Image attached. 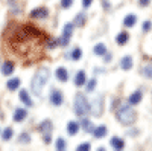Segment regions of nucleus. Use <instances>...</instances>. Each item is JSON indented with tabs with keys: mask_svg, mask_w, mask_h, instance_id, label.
I'll return each mask as SVG.
<instances>
[{
	"mask_svg": "<svg viewBox=\"0 0 152 151\" xmlns=\"http://www.w3.org/2000/svg\"><path fill=\"white\" fill-rule=\"evenodd\" d=\"M78 130H79V124H78V122L70 121V122L67 124V133H69V134H76V133H78Z\"/></svg>",
	"mask_w": 152,
	"mask_h": 151,
	"instance_id": "18",
	"label": "nucleus"
},
{
	"mask_svg": "<svg viewBox=\"0 0 152 151\" xmlns=\"http://www.w3.org/2000/svg\"><path fill=\"white\" fill-rule=\"evenodd\" d=\"M138 3H140L142 6H148L151 3V0H138Z\"/></svg>",
	"mask_w": 152,
	"mask_h": 151,
	"instance_id": "37",
	"label": "nucleus"
},
{
	"mask_svg": "<svg viewBox=\"0 0 152 151\" xmlns=\"http://www.w3.org/2000/svg\"><path fill=\"white\" fill-rule=\"evenodd\" d=\"M72 34H73V23H67L64 26V29H62V37L59 38V44L61 46L69 44V40H70Z\"/></svg>",
	"mask_w": 152,
	"mask_h": 151,
	"instance_id": "5",
	"label": "nucleus"
},
{
	"mask_svg": "<svg viewBox=\"0 0 152 151\" xmlns=\"http://www.w3.org/2000/svg\"><path fill=\"white\" fill-rule=\"evenodd\" d=\"M50 102L53 105H61L62 104V93L56 89L52 90V93H50Z\"/></svg>",
	"mask_w": 152,
	"mask_h": 151,
	"instance_id": "7",
	"label": "nucleus"
},
{
	"mask_svg": "<svg viewBox=\"0 0 152 151\" xmlns=\"http://www.w3.org/2000/svg\"><path fill=\"white\" fill-rule=\"evenodd\" d=\"M111 147L114 150H123L125 148V142L120 139V137H113L111 139Z\"/></svg>",
	"mask_w": 152,
	"mask_h": 151,
	"instance_id": "16",
	"label": "nucleus"
},
{
	"mask_svg": "<svg viewBox=\"0 0 152 151\" xmlns=\"http://www.w3.org/2000/svg\"><path fill=\"white\" fill-rule=\"evenodd\" d=\"M55 73H56V78H58L59 81H62V82H66V81L69 80V73H67V69H64V67H58Z\"/></svg>",
	"mask_w": 152,
	"mask_h": 151,
	"instance_id": "9",
	"label": "nucleus"
},
{
	"mask_svg": "<svg viewBox=\"0 0 152 151\" xmlns=\"http://www.w3.org/2000/svg\"><path fill=\"white\" fill-rule=\"evenodd\" d=\"M120 67L123 70H129L132 67V58L131 57H123L122 61H120Z\"/></svg>",
	"mask_w": 152,
	"mask_h": 151,
	"instance_id": "15",
	"label": "nucleus"
},
{
	"mask_svg": "<svg viewBox=\"0 0 152 151\" xmlns=\"http://www.w3.org/2000/svg\"><path fill=\"white\" fill-rule=\"evenodd\" d=\"M6 87L9 90H15V89H18L20 87V80L18 78H11L8 82H6Z\"/></svg>",
	"mask_w": 152,
	"mask_h": 151,
	"instance_id": "21",
	"label": "nucleus"
},
{
	"mask_svg": "<svg viewBox=\"0 0 152 151\" xmlns=\"http://www.w3.org/2000/svg\"><path fill=\"white\" fill-rule=\"evenodd\" d=\"M142 73L146 78H152V63H148L146 66L142 67Z\"/></svg>",
	"mask_w": 152,
	"mask_h": 151,
	"instance_id": "22",
	"label": "nucleus"
},
{
	"mask_svg": "<svg viewBox=\"0 0 152 151\" xmlns=\"http://www.w3.org/2000/svg\"><path fill=\"white\" fill-rule=\"evenodd\" d=\"M47 40L43 32L31 24H12L5 32V47L12 55L20 58L24 64L43 58V50Z\"/></svg>",
	"mask_w": 152,
	"mask_h": 151,
	"instance_id": "1",
	"label": "nucleus"
},
{
	"mask_svg": "<svg viewBox=\"0 0 152 151\" xmlns=\"http://www.w3.org/2000/svg\"><path fill=\"white\" fill-rule=\"evenodd\" d=\"M91 2H93V0H82V5H84V8H88V6L91 5Z\"/></svg>",
	"mask_w": 152,
	"mask_h": 151,
	"instance_id": "36",
	"label": "nucleus"
},
{
	"mask_svg": "<svg viewBox=\"0 0 152 151\" xmlns=\"http://www.w3.org/2000/svg\"><path fill=\"white\" fill-rule=\"evenodd\" d=\"M107 127H105V125H99V127L97 128H94L93 130V136L96 137V139H100V137H104L105 134H107Z\"/></svg>",
	"mask_w": 152,
	"mask_h": 151,
	"instance_id": "11",
	"label": "nucleus"
},
{
	"mask_svg": "<svg viewBox=\"0 0 152 151\" xmlns=\"http://www.w3.org/2000/svg\"><path fill=\"white\" fill-rule=\"evenodd\" d=\"M12 134H14V131H12V128H5L3 130V133H2V139L3 141H9L11 139V137H12Z\"/></svg>",
	"mask_w": 152,
	"mask_h": 151,
	"instance_id": "24",
	"label": "nucleus"
},
{
	"mask_svg": "<svg viewBox=\"0 0 152 151\" xmlns=\"http://www.w3.org/2000/svg\"><path fill=\"white\" fill-rule=\"evenodd\" d=\"M2 72H3V75L5 77H9V75L14 72V64H12L11 61H6L5 64L2 66Z\"/></svg>",
	"mask_w": 152,
	"mask_h": 151,
	"instance_id": "17",
	"label": "nucleus"
},
{
	"mask_svg": "<svg viewBox=\"0 0 152 151\" xmlns=\"http://www.w3.org/2000/svg\"><path fill=\"white\" fill-rule=\"evenodd\" d=\"M38 130H40L43 134L50 133V131H52V122H50V121H43L40 124V127H38Z\"/></svg>",
	"mask_w": 152,
	"mask_h": 151,
	"instance_id": "14",
	"label": "nucleus"
},
{
	"mask_svg": "<svg viewBox=\"0 0 152 151\" xmlns=\"http://www.w3.org/2000/svg\"><path fill=\"white\" fill-rule=\"evenodd\" d=\"M128 40H129V35L128 34H126V32H120L117 37H116V43L117 44H126V43H128Z\"/></svg>",
	"mask_w": 152,
	"mask_h": 151,
	"instance_id": "20",
	"label": "nucleus"
},
{
	"mask_svg": "<svg viewBox=\"0 0 152 151\" xmlns=\"http://www.w3.org/2000/svg\"><path fill=\"white\" fill-rule=\"evenodd\" d=\"M50 77V70L49 67H40L37 70V73L34 75V78L31 81V87H32V92L37 96H41L43 93V87L46 85V82L49 81Z\"/></svg>",
	"mask_w": 152,
	"mask_h": 151,
	"instance_id": "2",
	"label": "nucleus"
},
{
	"mask_svg": "<svg viewBox=\"0 0 152 151\" xmlns=\"http://www.w3.org/2000/svg\"><path fill=\"white\" fill-rule=\"evenodd\" d=\"M137 21V15L135 14H129V15H126L125 20H123V24H125V28H132L134 24Z\"/></svg>",
	"mask_w": 152,
	"mask_h": 151,
	"instance_id": "12",
	"label": "nucleus"
},
{
	"mask_svg": "<svg viewBox=\"0 0 152 151\" xmlns=\"http://www.w3.org/2000/svg\"><path fill=\"white\" fill-rule=\"evenodd\" d=\"M49 15V11L46 8H35L31 11V17L32 18H46Z\"/></svg>",
	"mask_w": 152,
	"mask_h": 151,
	"instance_id": "6",
	"label": "nucleus"
},
{
	"mask_svg": "<svg viewBox=\"0 0 152 151\" xmlns=\"http://www.w3.org/2000/svg\"><path fill=\"white\" fill-rule=\"evenodd\" d=\"M84 21H85V14H78V15H76V18H75V23L73 24H76V26H82Z\"/></svg>",
	"mask_w": 152,
	"mask_h": 151,
	"instance_id": "27",
	"label": "nucleus"
},
{
	"mask_svg": "<svg viewBox=\"0 0 152 151\" xmlns=\"http://www.w3.org/2000/svg\"><path fill=\"white\" fill-rule=\"evenodd\" d=\"M81 57H82V50L76 47V49L73 50V52H72V58H73V60H79Z\"/></svg>",
	"mask_w": 152,
	"mask_h": 151,
	"instance_id": "30",
	"label": "nucleus"
},
{
	"mask_svg": "<svg viewBox=\"0 0 152 151\" xmlns=\"http://www.w3.org/2000/svg\"><path fill=\"white\" fill-rule=\"evenodd\" d=\"M151 26H152V23H151V21H145L142 28H143V31H145V32H148V31L151 29Z\"/></svg>",
	"mask_w": 152,
	"mask_h": 151,
	"instance_id": "34",
	"label": "nucleus"
},
{
	"mask_svg": "<svg viewBox=\"0 0 152 151\" xmlns=\"http://www.w3.org/2000/svg\"><path fill=\"white\" fill-rule=\"evenodd\" d=\"M20 99H21V102H23L24 105H28V107L32 105V101H31L29 93H28L26 90H21V92H20Z\"/></svg>",
	"mask_w": 152,
	"mask_h": 151,
	"instance_id": "19",
	"label": "nucleus"
},
{
	"mask_svg": "<svg viewBox=\"0 0 152 151\" xmlns=\"http://www.w3.org/2000/svg\"><path fill=\"white\" fill-rule=\"evenodd\" d=\"M87 75H85V72L84 70H79L78 73H76V77H75V84L78 85V87H81V85H84L85 84V81H87Z\"/></svg>",
	"mask_w": 152,
	"mask_h": 151,
	"instance_id": "8",
	"label": "nucleus"
},
{
	"mask_svg": "<svg viewBox=\"0 0 152 151\" xmlns=\"http://www.w3.org/2000/svg\"><path fill=\"white\" fill-rule=\"evenodd\" d=\"M111 60V55H105V61H110Z\"/></svg>",
	"mask_w": 152,
	"mask_h": 151,
	"instance_id": "38",
	"label": "nucleus"
},
{
	"mask_svg": "<svg viewBox=\"0 0 152 151\" xmlns=\"http://www.w3.org/2000/svg\"><path fill=\"white\" fill-rule=\"evenodd\" d=\"M142 101V92L140 90H137V92H134L131 96H129V99H128V102L131 104V105H135V104H138Z\"/></svg>",
	"mask_w": 152,
	"mask_h": 151,
	"instance_id": "13",
	"label": "nucleus"
},
{
	"mask_svg": "<svg viewBox=\"0 0 152 151\" xmlns=\"http://www.w3.org/2000/svg\"><path fill=\"white\" fill-rule=\"evenodd\" d=\"M56 44H59V41L58 40H55V38H50V40H47V47H55Z\"/></svg>",
	"mask_w": 152,
	"mask_h": 151,
	"instance_id": "32",
	"label": "nucleus"
},
{
	"mask_svg": "<svg viewBox=\"0 0 152 151\" xmlns=\"http://www.w3.org/2000/svg\"><path fill=\"white\" fill-rule=\"evenodd\" d=\"M72 5H73V0H61V6H62V8H66V9L70 8Z\"/></svg>",
	"mask_w": 152,
	"mask_h": 151,
	"instance_id": "31",
	"label": "nucleus"
},
{
	"mask_svg": "<svg viewBox=\"0 0 152 151\" xmlns=\"http://www.w3.org/2000/svg\"><path fill=\"white\" fill-rule=\"evenodd\" d=\"M55 147H56L58 151H64V150H66V141L62 139V137H58V141H56Z\"/></svg>",
	"mask_w": 152,
	"mask_h": 151,
	"instance_id": "26",
	"label": "nucleus"
},
{
	"mask_svg": "<svg viewBox=\"0 0 152 151\" xmlns=\"http://www.w3.org/2000/svg\"><path fill=\"white\" fill-rule=\"evenodd\" d=\"M43 141H44L46 144H50V141H52V139H50V133H46V134H43Z\"/></svg>",
	"mask_w": 152,
	"mask_h": 151,
	"instance_id": "35",
	"label": "nucleus"
},
{
	"mask_svg": "<svg viewBox=\"0 0 152 151\" xmlns=\"http://www.w3.org/2000/svg\"><path fill=\"white\" fill-rule=\"evenodd\" d=\"M90 110H91L90 102H88L87 98L82 93H78L75 96V111H76V115L78 116H85V115L90 113Z\"/></svg>",
	"mask_w": 152,
	"mask_h": 151,
	"instance_id": "3",
	"label": "nucleus"
},
{
	"mask_svg": "<svg viewBox=\"0 0 152 151\" xmlns=\"http://www.w3.org/2000/svg\"><path fill=\"white\" fill-rule=\"evenodd\" d=\"M26 116H28V111H26V110L17 108L15 113H14V121H15V122H21V121L26 119Z\"/></svg>",
	"mask_w": 152,
	"mask_h": 151,
	"instance_id": "10",
	"label": "nucleus"
},
{
	"mask_svg": "<svg viewBox=\"0 0 152 151\" xmlns=\"http://www.w3.org/2000/svg\"><path fill=\"white\" fill-rule=\"evenodd\" d=\"M96 84H97V81H96L94 78L88 81V84H87V92H93L94 87H96Z\"/></svg>",
	"mask_w": 152,
	"mask_h": 151,
	"instance_id": "29",
	"label": "nucleus"
},
{
	"mask_svg": "<svg viewBox=\"0 0 152 151\" xmlns=\"http://www.w3.org/2000/svg\"><path fill=\"white\" fill-rule=\"evenodd\" d=\"M81 125H82V128H84V131H93V130H94V128L91 127V122L88 121V119H82Z\"/></svg>",
	"mask_w": 152,
	"mask_h": 151,
	"instance_id": "25",
	"label": "nucleus"
},
{
	"mask_svg": "<svg viewBox=\"0 0 152 151\" xmlns=\"http://www.w3.org/2000/svg\"><path fill=\"white\" fill-rule=\"evenodd\" d=\"M90 150V144H81L78 145V151H88Z\"/></svg>",
	"mask_w": 152,
	"mask_h": 151,
	"instance_id": "33",
	"label": "nucleus"
},
{
	"mask_svg": "<svg viewBox=\"0 0 152 151\" xmlns=\"http://www.w3.org/2000/svg\"><path fill=\"white\" fill-rule=\"evenodd\" d=\"M93 52H94L96 55H105V52H107V47H105V44L99 43V44H96V46H94Z\"/></svg>",
	"mask_w": 152,
	"mask_h": 151,
	"instance_id": "23",
	"label": "nucleus"
},
{
	"mask_svg": "<svg viewBox=\"0 0 152 151\" xmlns=\"http://www.w3.org/2000/svg\"><path fill=\"white\" fill-rule=\"evenodd\" d=\"M117 119L123 125H131L135 121V111L129 105H122L117 110Z\"/></svg>",
	"mask_w": 152,
	"mask_h": 151,
	"instance_id": "4",
	"label": "nucleus"
},
{
	"mask_svg": "<svg viewBox=\"0 0 152 151\" xmlns=\"http://www.w3.org/2000/svg\"><path fill=\"white\" fill-rule=\"evenodd\" d=\"M20 144H29L31 142V137H29V134L28 133H23V134H20Z\"/></svg>",
	"mask_w": 152,
	"mask_h": 151,
	"instance_id": "28",
	"label": "nucleus"
}]
</instances>
